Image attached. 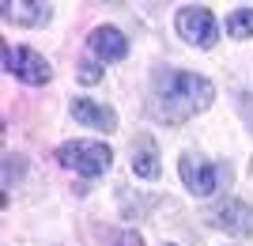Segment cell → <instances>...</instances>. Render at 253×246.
<instances>
[{"label":"cell","mask_w":253,"mask_h":246,"mask_svg":"<svg viewBox=\"0 0 253 246\" xmlns=\"http://www.w3.org/2000/svg\"><path fill=\"white\" fill-rule=\"evenodd\" d=\"M211 98H215L211 80H204L197 72H163L155 91V118L167 121V125H178V121L208 110Z\"/></svg>","instance_id":"obj_1"},{"label":"cell","mask_w":253,"mask_h":246,"mask_svg":"<svg viewBox=\"0 0 253 246\" xmlns=\"http://www.w3.org/2000/svg\"><path fill=\"white\" fill-rule=\"evenodd\" d=\"M57 159H61V167H68V171H76V174L98 178V174L110 171L114 151L106 148V144H98V140H68V144L57 148Z\"/></svg>","instance_id":"obj_2"},{"label":"cell","mask_w":253,"mask_h":246,"mask_svg":"<svg viewBox=\"0 0 253 246\" xmlns=\"http://www.w3.org/2000/svg\"><path fill=\"white\" fill-rule=\"evenodd\" d=\"M178 34L185 38L189 46H197V49H211V46L219 42V23H215V15H211L208 8H181L178 11Z\"/></svg>","instance_id":"obj_3"},{"label":"cell","mask_w":253,"mask_h":246,"mask_svg":"<svg viewBox=\"0 0 253 246\" xmlns=\"http://www.w3.org/2000/svg\"><path fill=\"white\" fill-rule=\"evenodd\" d=\"M4 64H8V72L11 76H19L23 84H49L53 80V68L49 61H45L42 53H34L31 46H8L4 49Z\"/></svg>","instance_id":"obj_4"},{"label":"cell","mask_w":253,"mask_h":246,"mask_svg":"<svg viewBox=\"0 0 253 246\" xmlns=\"http://www.w3.org/2000/svg\"><path fill=\"white\" fill-rule=\"evenodd\" d=\"M178 174H181V182H185V190L197 193V197H208V193H215V186H219V171H215L208 159H201V155H181Z\"/></svg>","instance_id":"obj_5"},{"label":"cell","mask_w":253,"mask_h":246,"mask_svg":"<svg viewBox=\"0 0 253 246\" xmlns=\"http://www.w3.org/2000/svg\"><path fill=\"white\" fill-rule=\"evenodd\" d=\"M211 224L227 235H253V204L246 201H223L211 212Z\"/></svg>","instance_id":"obj_6"},{"label":"cell","mask_w":253,"mask_h":246,"mask_svg":"<svg viewBox=\"0 0 253 246\" xmlns=\"http://www.w3.org/2000/svg\"><path fill=\"white\" fill-rule=\"evenodd\" d=\"M72 118L84 121V125H91V129H102V133H114L117 129V114L110 106L91 102V98H72Z\"/></svg>","instance_id":"obj_7"},{"label":"cell","mask_w":253,"mask_h":246,"mask_svg":"<svg viewBox=\"0 0 253 246\" xmlns=\"http://www.w3.org/2000/svg\"><path fill=\"white\" fill-rule=\"evenodd\" d=\"M0 8H4V19L15 23V27H42V23H49V15H53L49 4H19V0H4Z\"/></svg>","instance_id":"obj_8"},{"label":"cell","mask_w":253,"mask_h":246,"mask_svg":"<svg viewBox=\"0 0 253 246\" xmlns=\"http://www.w3.org/2000/svg\"><path fill=\"white\" fill-rule=\"evenodd\" d=\"M91 49L98 57H106V61H121L128 53V38L117 27H95L91 31Z\"/></svg>","instance_id":"obj_9"},{"label":"cell","mask_w":253,"mask_h":246,"mask_svg":"<svg viewBox=\"0 0 253 246\" xmlns=\"http://www.w3.org/2000/svg\"><path fill=\"white\" fill-rule=\"evenodd\" d=\"M132 171L140 178H159V148L151 140H140L136 144V163H132Z\"/></svg>","instance_id":"obj_10"},{"label":"cell","mask_w":253,"mask_h":246,"mask_svg":"<svg viewBox=\"0 0 253 246\" xmlns=\"http://www.w3.org/2000/svg\"><path fill=\"white\" fill-rule=\"evenodd\" d=\"M227 34L231 38H253V8H234L231 15H227Z\"/></svg>","instance_id":"obj_11"},{"label":"cell","mask_w":253,"mask_h":246,"mask_svg":"<svg viewBox=\"0 0 253 246\" xmlns=\"http://www.w3.org/2000/svg\"><path fill=\"white\" fill-rule=\"evenodd\" d=\"M80 80H84V84H98V80H102V68H98V64H80Z\"/></svg>","instance_id":"obj_12"},{"label":"cell","mask_w":253,"mask_h":246,"mask_svg":"<svg viewBox=\"0 0 253 246\" xmlns=\"http://www.w3.org/2000/svg\"><path fill=\"white\" fill-rule=\"evenodd\" d=\"M117 246H144V239H140L136 231H125V235L117 239Z\"/></svg>","instance_id":"obj_13"}]
</instances>
